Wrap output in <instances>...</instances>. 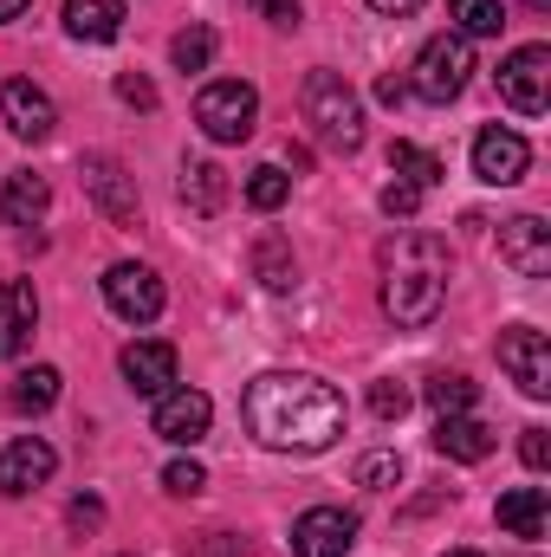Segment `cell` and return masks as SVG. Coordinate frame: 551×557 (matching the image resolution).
Listing matches in <instances>:
<instances>
[{"label": "cell", "instance_id": "9", "mask_svg": "<svg viewBox=\"0 0 551 557\" xmlns=\"http://www.w3.org/2000/svg\"><path fill=\"white\" fill-rule=\"evenodd\" d=\"M500 370H506L532 403H546L551 396V344H546V331H532V324L500 331Z\"/></svg>", "mask_w": 551, "mask_h": 557}, {"label": "cell", "instance_id": "19", "mask_svg": "<svg viewBox=\"0 0 551 557\" xmlns=\"http://www.w3.org/2000/svg\"><path fill=\"white\" fill-rule=\"evenodd\" d=\"M493 519H500V532H513V539H546V525H551L546 486H513V493H500Z\"/></svg>", "mask_w": 551, "mask_h": 557}, {"label": "cell", "instance_id": "10", "mask_svg": "<svg viewBox=\"0 0 551 557\" xmlns=\"http://www.w3.org/2000/svg\"><path fill=\"white\" fill-rule=\"evenodd\" d=\"M526 169H532V143L519 137V131L487 124V131L474 137V175H480L487 188H513V182H526Z\"/></svg>", "mask_w": 551, "mask_h": 557}, {"label": "cell", "instance_id": "36", "mask_svg": "<svg viewBox=\"0 0 551 557\" xmlns=\"http://www.w3.org/2000/svg\"><path fill=\"white\" fill-rule=\"evenodd\" d=\"M260 20H273V26H298V0H247Z\"/></svg>", "mask_w": 551, "mask_h": 557}, {"label": "cell", "instance_id": "35", "mask_svg": "<svg viewBox=\"0 0 551 557\" xmlns=\"http://www.w3.org/2000/svg\"><path fill=\"white\" fill-rule=\"evenodd\" d=\"M519 460H526L532 473H546V467H551V441H546V428H526V434H519Z\"/></svg>", "mask_w": 551, "mask_h": 557}, {"label": "cell", "instance_id": "29", "mask_svg": "<svg viewBox=\"0 0 551 557\" xmlns=\"http://www.w3.org/2000/svg\"><path fill=\"white\" fill-rule=\"evenodd\" d=\"M285 195H292V182H285V169H273V162H260V169L247 175V201H254L260 214L285 208Z\"/></svg>", "mask_w": 551, "mask_h": 557}, {"label": "cell", "instance_id": "17", "mask_svg": "<svg viewBox=\"0 0 551 557\" xmlns=\"http://www.w3.org/2000/svg\"><path fill=\"white\" fill-rule=\"evenodd\" d=\"M33 324H39V292L26 278H7L0 285V357H20L33 344Z\"/></svg>", "mask_w": 551, "mask_h": 557}, {"label": "cell", "instance_id": "6", "mask_svg": "<svg viewBox=\"0 0 551 557\" xmlns=\"http://www.w3.org/2000/svg\"><path fill=\"white\" fill-rule=\"evenodd\" d=\"M98 285H105V305H111L124 324H156L162 305H169V292H162L156 267H143V260H118Z\"/></svg>", "mask_w": 551, "mask_h": 557}, {"label": "cell", "instance_id": "24", "mask_svg": "<svg viewBox=\"0 0 551 557\" xmlns=\"http://www.w3.org/2000/svg\"><path fill=\"white\" fill-rule=\"evenodd\" d=\"M421 396H428L434 416H474V396H480V389H474L461 370H434V376L421 383Z\"/></svg>", "mask_w": 551, "mask_h": 557}, {"label": "cell", "instance_id": "30", "mask_svg": "<svg viewBox=\"0 0 551 557\" xmlns=\"http://www.w3.org/2000/svg\"><path fill=\"white\" fill-rule=\"evenodd\" d=\"M201 486H208V467H201V460H169V467H162V493L195 499Z\"/></svg>", "mask_w": 551, "mask_h": 557}, {"label": "cell", "instance_id": "11", "mask_svg": "<svg viewBox=\"0 0 551 557\" xmlns=\"http://www.w3.org/2000/svg\"><path fill=\"white\" fill-rule=\"evenodd\" d=\"M357 545V512L344 506H311L292 519V552L298 557H344Z\"/></svg>", "mask_w": 551, "mask_h": 557}, {"label": "cell", "instance_id": "21", "mask_svg": "<svg viewBox=\"0 0 551 557\" xmlns=\"http://www.w3.org/2000/svg\"><path fill=\"white\" fill-rule=\"evenodd\" d=\"M65 33L85 46H105L124 33V0H65Z\"/></svg>", "mask_w": 551, "mask_h": 557}, {"label": "cell", "instance_id": "12", "mask_svg": "<svg viewBox=\"0 0 551 557\" xmlns=\"http://www.w3.org/2000/svg\"><path fill=\"white\" fill-rule=\"evenodd\" d=\"M52 467H59L52 441H39V434L7 441V447H0V499H26L33 486H46V480H52Z\"/></svg>", "mask_w": 551, "mask_h": 557}, {"label": "cell", "instance_id": "5", "mask_svg": "<svg viewBox=\"0 0 551 557\" xmlns=\"http://www.w3.org/2000/svg\"><path fill=\"white\" fill-rule=\"evenodd\" d=\"M195 124H201L208 143H247L254 124H260V91L247 78H215L195 98Z\"/></svg>", "mask_w": 551, "mask_h": 557}, {"label": "cell", "instance_id": "38", "mask_svg": "<svg viewBox=\"0 0 551 557\" xmlns=\"http://www.w3.org/2000/svg\"><path fill=\"white\" fill-rule=\"evenodd\" d=\"M201 557H260L254 545H241V539H228V532H215L208 545H201Z\"/></svg>", "mask_w": 551, "mask_h": 557}, {"label": "cell", "instance_id": "34", "mask_svg": "<svg viewBox=\"0 0 551 557\" xmlns=\"http://www.w3.org/2000/svg\"><path fill=\"white\" fill-rule=\"evenodd\" d=\"M415 208H421V188H409V182H390V188H383V214L409 221Z\"/></svg>", "mask_w": 551, "mask_h": 557}, {"label": "cell", "instance_id": "25", "mask_svg": "<svg viewBox=\"0 0 551 557\" xmlns=\"http://www.w3.org/2000/svg\"><path fill=\"white\" fill-rule=\"evenodd\" d=\"M448 20L461 39H493L506 26V7L500 0H448Z\"/></svg>", "mask_w": 551, "mask_h": 557}, {"label": "cell", "instance_id": "28", "mask_svg": "<svg viewBox=\"0 0 551 557\" xmlns=\"http://www.w3.org/2000/svg\"><path fill=\"white\" fill-rule=\"evenodd\" d=\"M169 59H175V72H208V59H215V26H182V33L169 39Z\"/></svg>", "mask_w": 551, "mask_h": 557}, {"label": "cell", "instance_id": "26", "mask_svg": "<svg viewBox=\"0 0 551 557\" xmlns=\"http://www.w3.org/2000/svg\"><path fill=\"white\" fill-rule=\"evenodd\" d=\"M52 403H59V370H52V363H33V370L13 383V409H20V416H46Z\"/></svg>", "mask_w": 551, "mask_h": 557}, {"label": "cell", "instance_id": "13", "mask_svg": "<svg viewBox=\"0 0 551 557\" xmlns=\"http://www.w3.org/2000/svg\"><path fill=\"white\" fill-rule=\"evenodd\" d=\"M0 117H7V131L20 143H46L59 131V111H52V98L33 78H7L0 85Z\"/></svg>", "mask_w": 551, "mask_h": 557}, {"label": "cell", "instance_id": "42", "mask_svg": "<svg viewBox=\"0 0 551 557\" xmlns=\"http://www.w3.org/2000/svg\"><path fill=\"white\" fill-rule=\"evenodd\" d=\"M448 557H474V552H448Z\"/></svg>", "mask_w": 551, "mask_h": 557}, {"label": "cell", "instance_id": "31", "mask_svg": "<svg viewBox=\"0 0 551 557\" xmlns=\"http://www.w3.org/2000/svg\"><path fill=\"white\" fill-rule=\"evenodd\" d=\"M396 480H403V460H396V454H364V460H357V486L390 493Z\"/></svg>", "mask_w": 551, "mask_h": 557}, {"label": "cell", "instance_id": "27", "mask_svg": "<svg viewBox=\"0 0 551 557\" xmlns=\"http://www.w3.org/2000/svg\"><path fill=\"white\" fill-rule=\"evenodd\" d=\"M390 169H396V182H409L421 195L441 182V156H428V149H415V143H390Z\"/></svg>", "mask_w": 551, "mask_h": 557}, {"label": "cell", "instance_id": "1", "mask_svg": "<svg viewBox=\"0 0 551 557\" xmlns=\"http://www.w3.org/2000/svg\"><path fill=\"white\" fill-rule=\"evenodd\" d=\"M344 416H351L344 396L311 370H267L241 396L247 434L260 447H273V454H325L344 434Z\"/></svg>", "mask_w": 551, "mask_h": 557}, {"label": "cell", "instance_id": "37", "mask_svg": "<svg viewBox=\"0 0 551 557\" xmlns=\"http://www.w3.org/2000/svg\"><path fill=\"white\" fill-rule=\"evenodd\" d=\"M65 519H72V532H98V525H105V506H98V499H72Z\"/></svg>", "mask_w": 551, "mask_h": 557}, {"label": "cell", "instance_id": "39", "mask_svg": "<svg viewBox=\"0 0 551 557\" xmlns=\"http://www.w3.org/2000/svg\"><path fill=\"white\" fill-rule=\"evenodd\" d=\"M377 98H383V104H403V98H409V78H396V72L377 78Z\"/></svg>", "mask_w": 551, "mask_h": 557}, {"label": "cell", "instance_id": "20", "mask_svg": "<svg viewBox=\"0 0 551 557\" xmlns=\"http://www.w3.org/2000/svg\"><path fill=\"white\" fill-rule=\"evenodd\" d=\"M46 208H52V182H46V175H33V169L7 175V188H0V214H7V227H39Z\"/></svg>", "mask_w": 551, "mask_h": 557}, {"label": "cell", "instance_id": "3", "mask_svg": "<svg viewBox=\"0 0 551 557\" xmlns=\"http://www.w3.org/2000/svg\"><path fill=\"white\" fill-rule=\"evenodd\" d=\"M298 111H305L311 137L325 143V149H344V156L364 149V104H357V91L338 72H311L298 85Z\"/></svg>", "mask_w": 551, "mask_h": 557}, {"label": "cell", "instance_id": "22", "mask_svg": "<svg viewBox=\"0 0 551 557\" xmlns=\"http://www.w3.org/2000/svg\"><path fill=\"white\" fill-rule=\"evenodd\" d=\"M182 201H188L195 214H221V208H228V169L208 162V156L182 162Z\"/></svg>", "mask_w": 551, "mask_h": 557}, {"label": "cell", "instance_id": "18", "mask_svg": "<svg viewBox=\"0 0 551 557\" xmlns=\"http://www.w3.org/2000/svg\"><path fill=\"white\" fill-rule=\"evenodd\" d=\"M434 454H441V460L474 467V460H487V454H493V428H487L480 416H441V421H434Z\"/></svg>", "mask_w": 551, "mask_h": 557}, {"label": "cell", "instance_id": "8", "mask_svg": "<svg viewBox=\"0 0 551 557\" xmlns=\"http://www.w3.org/2000/svg\"><path fill=\"white\" fill-rule=\"evenodd\" d=\"M500 98L519 117H539L551 104V46H519L500 59Z\"/></svg>", "mask_w": 551, "mask_h": 557}, {"label": "cell", "instance_id": "16", "mask_svg": "<svg viewBox=\"0 0 551 557\" xmlns=\"http://www.w3.org/2000/svg\"><path fill=\"white\" fill-rule=\"evenodd\" d=\"M500 260L519 278H546L551 273V227L539 214H513V221L500 227Z\"/></svg>", "mask_w": 551, "mask_h": 557}, {"label": "cell", "instance_id": "15", "mask_svg": "<svg viewBox=\"0 0 551 557\" xmlns=\"http://www.w3.org/2000/svg\"><path fill=\"white\" fill-rule=\"evenodd\" d=\"M208 421H215V403H208L201 389H169V396H156L149 428H156L169 447H195V441L208 434Z\"/></svg>", "mask_w": 551, "mask_h": 557}, {"label": "cell", "instance_id": "33", "mask_svg": "<svg viewBox=\"0 0 551 557\" xmlns=\"http://www.w3.org/2000/svg\"><path fill=\"white\" fill-rule=\"evenodd\" d=\"M118 98L137 104V111H156V85H149L143 72H118Z\"/></svg>", "mask_w": 551, "mask_h": 557}, {"label": "cell", "instance_id": "14", "mask_svg": "<svg viewBox=\"0 0 551 557\" xmlns=\"http://www.w3.org/2000/svg\"><path fill=\"white\" fill-rule=\"evenodd\" d=\"M124 383L137 389V396H169L175 389V376H182V357H175V344H162V337H137V344H124Z\"/></svg>", "mask_w": 551, "mask_h": 557}, {"label": "cell", "instance_id": "7", "mask_svg": "<svg viewBox=\"0 0 551 557\" xmlns=\"http://www.w3.org/2000/svg\"><path fill=\"white\" fill-rule=\"evenodd\" d=\"M78 175H85V195L98 201V214L105 221H118V227H137L143 201H137V175L118 162V156H105V149H91L85 162H78Z\"/></svg>", "mask_w": 551, "mask_h": 557}, {"label": "cell", "instance_id": "32", "mask_svg": "<svg viewBox=\"0 0 551 557\" xmlns=\"http://www.w3.org/2000/svg\"><path fill=\"white\" fill-rule=\"evenodd\" d=\"M370 416H377V421H403V416H409V389H403L396 376L370 383Z\"/></svg>", "mask_w": 551, "mask_h": 557}, {"label": "cell", "instance_id": "40", "mask_svg": "<svg viewBox=\"0 0 551 557\" xmlns=\"http://www.w3.org/2000/svg\"><path fill=\"white\" fill-rule=\"evenodd\" d=\"M377 13H390V20H409V13H421V0H370Z\"/></svg>", "mask_w": 551, "mask_h": 557}, {"label": "cell", "instance_id": "23", "mask_svg": "<svg viewBox=\"0 0 551 557\" xmlns=\"http://www.w3.org/2000/svg\"><path fill=\"white\" fill-rule=\"evenodd\" d=\"M254 278H260L267 292H292V285H298V260H292V247H285L279 234H260V240H254Z\"/></svg>", "mask_w": 551, "mask_h": 557}, {"label": "cell", "instance_id": "41", "mask_svg": "<svg viewBox=\"0 0 551 557\" xmlns=\"http://www.w3.org/2000/svg\"><path fill=\"white\" fill-rule=\"evenodd\" d=\"M20 13H26V0H0V26H7V20H20Z\"/></svg>", "mask_w": 551, "mask_h": 557}, {"label": "cell", "instance_id": "2", "mask_svg": "<svg viewBox=\"0 0 551 557\" xmlns=\"http://www.w3.org/2000/svg\"><path fill=\"white\" fill-rule=\"evenodd\" d=\"M441 298H448V240L428 227L390 234L383 240V311L403 331H421V324H434Z\"/></svg>", "mask_w": 551, "mask_h": 557}, {"label": "cell", "instance_id": "4", "mask_svg": "<svg viewBox=\"0 0 551 557\" xmlns=\"http://www.w3.org/2000/svg\"><path fill=\"white\" fill-rule=\"evenodd\" d=\"M467 78H474V46L461 33H434L409 65V91L421 104H454L467 91Z\"/></svg>", "mask_w": 551, "mask_h": 557}]
</instances>
